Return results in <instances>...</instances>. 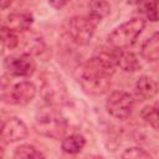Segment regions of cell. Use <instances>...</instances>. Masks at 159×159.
Here are the masks:
<instances>
[{
    "instance_id": "obj_1",
    "label": "cell",
    "mask_w": 159,
    "mask_h": 159,
    "mask_svg": "<svg viewBox=\"0 0 159 159\" xmlns=\"http://www.w3.org/2000/svg\"><path fill=\"white\" fill-rule=\"evenodd\" d=\"M119 50L101 47L93 57L75 70V78L82 89L92 96H102L111 87L112 76L117 68Z\"/></svg>"
},
{
    "instance_id": "obj_2",
    "label": "cell",
    "mask_w": 159,
    "mask_h": 159,
    "mask_svg": "<svg viewBox=\"0 0 159 159\" xmlns=\"http://www.w3.org/2000/svg\"><path fill=\"white\" fill-rule=\"evenodd\" d=\"M34 125L37 133L51 139H63L68 128L67 119L61 114L58 108L48 104L37 109Z\"/></svg>"
},
{
    "instance_id": "obj_3",
    "label": "cell",
    "mask_w": 159,
    "mask_h": 159,
    "mask_svg": "<svg viewBox=\"0 0 159 159\" xmlns=\"http://www.w3.org/2000/svg\"><path fill=\"white\" fill-rule=\"evenodd\" d=\"M40 94L46 104L56 108L68 104L70 101L67 86L62 77L55 71H46L41 75Z\"/></svg>"
},
{
    "instance_id": "obj_4",
    "label": "cell",
    "mask_w": 159,
    "mask_h": 159,
    "mask_svg": "<svg viewBox=\"0 0 159 159\" xmlns=\"http://www.w3.org/2000/svg\"><path fill=\"white\" fill-rule=\"evenodd\" d=\"M145 21L142 17H133L124 24L116 27L108 36V43L117 50H124L132 46L142 31L144 30Z\"/></svg>"
},
{
    "instance_id": "obj_5",
    "label": "cell",
    "mask_w": 159,
    "mask_h": 159,
    "mask_svg": "<svg viewBox=\"0 0 159 159\" xmlns=\"http://www.w3.org/2000/svg\"><path fill=\"white\" fill-rule=\"evenodd\" d=\"M98 24L99 22L93 17H91L89 15L72 16L67 22L68 36L77 45H81V46L88 45Z\"/></svg>"
},
{
    "instance_id": "obj_6",
    "label": "cell",
    "mask_w": 159,
    "mask_h": 159,
    "mask_svg": "<svg viewBox=\"0 0 159 159\" xmlns=\"http://www.w3.org/2000/svg\"><path fill=\"white\" fill-rule=\"evenodd\" d=\"M106 108L112 117L117 119H127L134 109V99L124 91H114L108 96Z\"/></svg>"
},
{
    "instance_id": "obj_7",
    "label": "cell",
    "mask_w": 159,
    "mask_h": 159,
    "mask_svg": "<svg viewBox=\"0 0 159 159\" xmlns=\"http://www.w3.org/2000/svg\"><path fill=\"white\" fill-rule=\"evenodd\" d=\"M5 70L16 77H30L36 70V62L29 53H20L7 56L4 61Z\"/></svg>"
},
{
    "instance_id": "obj_8",
    "label": "cell",
    "mask_w": 159,
    "mask_h": 159,
    "mask_svg": "<svg viewBox=\"0 0 159 159\" xmlns=\"http://www.w3.org/2000/svg\"><path fill=\"white\" fill-rule=\"evenodd\" d=\"M29 134L27 125L17 117H10L2 122L1 139L2 144H11L24 140Z\"/></svg>"
},
{
    "instance_id": "obj_9",
    "label": "cell",
    "mask_w": 159,
    "mask_h": 159,
    "mask_svg": "<svg viewBox=\"0 0 159 159\" xmlns=\"http://www.w3.org/2000/svg\"><path fill=\"white\" fill-rule=\"evenodd\" d=\"M36 96V86L30 81H21L11 88V104L26 106Z\"/></svg>"
},
{
    "instance_id": "obj_10",
    "label": "cell",
    "mask_w": 159,
    "mask_h": 159,
    "mask_svg": "<svg viewBox=\"0 0 159 159\" xmlns=\"http://www.w3.org/2000/svg\"><path fill=\"white\" fill-rule=\"evenodd\" d=\"M34 22V17L30 12L20 11V12H11L6 16L5 22L2 26L10 29L14 32H25L27 31Z\"/></svg>"
},
{
    "instance_id": "obj_11",
    "label": "cell",
    "mask_w": 159,
    "mask_h": 159,
    "mask_svg": "<svg viewBox=\"0 0 159 159\" xmlns=\"http://www.w3.org/2000/svg\"><path fill=\"white\" fill-rule=\"evenodd\" d=\"M135 92L143 99H150L159 92L158 82L149 76H140L135 82Z\"/></svg>"
},
{
    "instance_id": "obj_12",
    "label": "cell",
    "mask_w": 159,
    "mask_h": 159,
    "mask_svg": "<svg viewBox=\"0 0 159 159\" xmlns=\"http://www.w3.org/2000/svg\"><path fill=\"white\" fill-rule=\"evenodd\" d=\"M86 145V139L83 135L73 133L70 134L67 137H65L61 142V148L63 150L65 154H70V155H76L78 153L82 152V149Z\"/></svg>"
},
{
    "instance_id": "obj_13",
    "label": "cell",
    "mask_w": 159,
    "mask_h": 159,
    "mask_svg": "<svg viewBox=\"0 0 159 159\" xmlns=\"http://www.w3.org/2000/svg\"><path fill=\"white\" fill-rule=\"evenodd\" d=\"M142 57L149 62L159 60V31L154 32L142 45Z\"/></svg>"
},
{
    "instance_id": "obj_14",
    "label": "cell",
    "mask_w": 159,
    "mask_h": 159,
    "mask_svg": "<svg viewBox=\"0 0 159 159\" xmlns=\"http://www.w3.org/2000/svg\"><path fill=\"white\" fill-rule=\"evenodd\" d=\"M117 67H119L124 72H134L140 68V63L138 57L133 52L119 50L117 57Z\"/></svg>"
},
{
    "instance_id": "obj_15",
    "label": "cell",
    "mask_w": 159,
    "mask_h": 159,
    "mask_svg": "<svg viewBox=\"0 0 159 159\" xmlns=\"http://www.w3.org/2000/svg\"><path fill=\"white\" fill-rule=\"evenodd\" d=\"M12 159H46L43 153L36 147L30 144H22L17 147L14 152Z\"/></svg>"
},
{
    "instance_id": "obj_16",
    "label": "cell",
    "mask_w": 159,
    "mask_h": 159,
    "mask_svg": "<svg viewBox=\"0 0 159 159\" xmlns=\"http://www.w3.org/2000/svg\"><path fill=\"white\" fill-rule=\"evenodd\" d=\"M46 46L43 40L35 34H30L27 36H25V53L29 55H41L45 51Z\"/></svg>"
},
{
    "instance_id": "obj_17",
    "label": "cell",
    "mask_w": 159,
    "mask_h": 159,
    "mask_svg": "<svg viewBox=\"0 0 159 159\" xmlns=\"http://www.w3.org/2000/svg\"><path fill=\"white\" fill-rule=\"evenodd\" d=\"M111 12V5L107 1H92L89 2V12L88 15L97 20L98 22L102 21L108 14Z\"/></svg>"
},
{
    "instance_id": "obj_18",
    "label": "cell",
    "mask_w": 159,
    "mask_h": 159,
    "mask_svg": "<svg viewBox=\"0 0 159 159\" xmlns=\"http://www.w3.org/2000/svg\"><path fill=\"white\" fill-rule=\"evenodd\" d=\"M140 117L144 119L145 123L152 125L155 129H159V108L158 106H145L142 112Z\"/></svg>"
},
{
    "instance_id": "obj_19",
    "label": "cell",
    "mask_w": 159,
    "mask_h": 159,
    "mask_svg": "<svg viewBox=\"0 0 159 159\" xmlns=\"http://www.w3.org/2000/svg\"><path fill=\"white\" fill-rule=\"evenodd\" d=\"M0 36H1V42H2L4 47H6L9 50H14L19 46V36L16 32L11 31L10 29L1 26Z\"/></svg>"
},
{
    "instance_id": "obj_20",
    "label": "cell",
    "mask_w": 159,
    "mask_h": 159,
    "mask_svg": "<svg viewBox=\"0 0 159 159\" xmlns=\"http://www.w3.org/2000/svg\"><path fill=\"white\" fill-rule=\"evenodd\" d=\"M122 159H153L152 155L139 147H130L122 154Z\"/></svg>"
},
{
    "instance_id": "obj_21",
    "label": "cell",
    "mask_w": 159,
    "mask_h": 159,
    "mask_svg": "<svg viewBox=\"0 0 159 159\" xmlns=\"http://www.w3.org/2000/svg\"><path fill=\"white\" fill-rule=\"evenodd\" d=\"M142 11L145 15L147 19L150 21L155 22L159 20V9H158V2H144L142 4Z\"/></svg>"
},
{
    "instance_id": "obj_22",
    "label": "cell",
    "mask_w": 159,
    "mask_h": 159,
    "mask_svg": "<svg viewBox=\"0 0 159 159\" xmlns=\"http://www.w3.org/2000/svg\"><path fill=\"white\" fill-rule=\"evenodd\" d=\"M66 4H67L66 1H60V2H51V5H52V6H56L57 9H61V7H62V6H65Z\"/></svg>"
},
{
    "instance_id": "obj_23",
    "label": "cell",
    "mask_w": 159,
    "mask_h": 159,
    "mask_svg": "<svg viewBox=\"0 0 159 159\" xmlns=\"http://www.w3.org/2000/svg\"><path fill=\"white\" fill-rule=\"evenodd\" d=\"M84 159H104L102 155H97V154H92V155H88Z\"/></svg>"
},
{
    "instance_id": "obj_24",
    "label": "cell",
    "mask_w": 159,
    "mask_h": 159,
    "mask_svg": "<svg viewBox=\"0 0 159 159\" xmlns=\"http://www.w3.org/2000/svg\"><path fill=\"white\" fill-rule=\"evenodd\" d=\"M10 5H11V1H1V2H0V6H1L2 10L6 9V7L10 6Z\"/></svg>"
},
{
    "instance_id": "obj_25",
    "label": "cell",
    "mask_w": 159,
    "mask_h": 159,
    "mask_svg": "<svg viewBox=\"0 0 159 159\" xmlns=\"http://www.w3.org/2000/svg\"><path fill=\"white\" fill-rule=\"evenodd\" d=\"M60 159H77L75 155H70V154H65L63 157H61Z\"/></svg>"
},
{
    "instance_id": "obj_26",
    "label": "cell",
    "mask_w": 159,
    "mask_h": 159,
    "mask_svg": "<svg viewBox=\"0 0 159 159\" xmlns=\"http://www.w3.org/2000/svg\"><path fill=\"white\" fill-rule=\"evenodd\" d=\"M158 108H159V106H158Z\"/></svg>"
}]
</instances>
